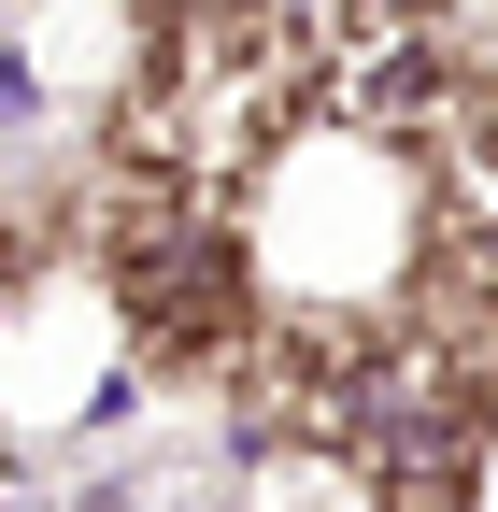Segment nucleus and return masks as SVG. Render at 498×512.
Wrapping results in <instances>:
<instances>
[{
  "mask_svg": "<svg viewBox=\"0 0 498 512\" xmlns=\"http://www.w3.org/2000/svg\"><path fill=\"white\" fill-rule=\"evenodd\" d=\"M242 228H257V285H271L285 342H370L385 313H413L427 271H442V171L314 114L257 171Z\"/></svg>",
  "mask_w": 498,
  "mask_h": 512,
  "instance_id": "nucleus-1",
  "label": "nucleus"
},
{
  "mask_svg": "<svg viewBox=\"0 0 498 512\" xmlns=\"http://www.w3.org/2000/svg\"><path fill=\"white\" fill-rule=\"evenodd\" d=\"M314 72H328V29H299V15L171 29V43H143V72L114 86L100 171L200 185V200H257V171L314 128Z\"/></svg>",
  "mask_w": 498,
  "mask_h": 512,
  "instance_id": "nucleus-2",
  "label": "nucleus"
},
{
  "mask_svg": "<svg viewBox=\"0 0 498 512\" xmlns=\"http://www.w3.org/2000/svg\"><path fill=\"white\" fill-rule=\"evenodd\" d=\"M86 256H100V299H114V328H129L143 384H242V356L271 342V285H257L242 200L100 171L86 185Z\"/></svg>",
  "mask_w": 498,
  "mask_h": 512,
  "instance_id": "nucleus-3",
  "label": "nucleus"
},
{
  "mask_svg": "<svg viewBox=\"0 0 498 512\" xmlns=\"http://www.w3.org/2000/svg\"><path fill=\"white\" fill-rule=\"evenodd\" d=\"M484 100V57L427 15V0H342L328 15V72H314V114L356 128L385 157H442Z\"/></svg>",
  "mask_w": 498,
  "mask_h": 512,
  "instance_id": "nucleus-4",
  "label": "nucleus"
},
{
  "mask_svg": "<svg viewBox=\"0 0 498 512\" xmlns=\"http://www.w3.org/2000/svg\"><path fill=\"white\" fill-rule=\"evenodd\" d=\"M143 15V43H171V29H242V15H285V0H129Z\"/></svg>",
  "mask_w": 498,
  "mask_h": 512,
  "instance_id": "nucleus-5",
  "label": "nucleus"
},
{
  "mask_svg": "<svg viewBox=\"0 0 498 512\" xmlns=\"http://www.w3.org/2000/svg\"><path fill=\"white\" fill-rule=\"evenodd\" d=\"M57 512H157V484H143V470H100V484L57 498Z\"/></svg>",
  "mask_w": 498,
  "mask_h": 512,
  "instance_id": "nucleus-6",
  "label": "nucleus"
},
{
  "mask_svg": "<svg viewBox=\"0 0 498 512\" xmlns=\"http://www.w3.org/2000/svg\"><path fill=\"white\" fill-rule=\"evenodd\" d=\"M0 512H29V441L0 427Z\"/></svg>",
  "mask_w": 498,
  "mask_h": 512,
  "instance_id": "nucleus-7",
  "label": "nucleus"
}]
</instances>
